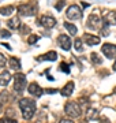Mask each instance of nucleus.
Here are the masks:
<instances>
[{
    "mask_svg": "<svg viewBox=\"0 0 116 123\" xmlns=\"http://www.w3.org/2000/svg\"><path fill=\"white\" fill-rule=\"evenodd\" d=\"M19 108L22 111V116L25 119H31L34 116V112H36V103L31 98H21L19 100Z\"/></svg>",
    "mask_w": 116,
    "mask_h": 123,
    "instance_id": "obj_1",
    "label": "nucleus"
},
{
    "mask_svg": "<svg viewBox=\"0 0 116 123\" xmlns=\"http://www.w3.org/2000/svg\"><path fill=\"white\" fill-rule=\"evenodd\" d=\"M37 12V3L36 1H27L23 3L18 7V14L21 17H30V15H36Z\"/></svg>",
    "mask_w": 116,
    "mask_h": 123,
    "instance_id": "obj_2",
    "label": "nucleus"
},
{
    "mask_svg": "<svg viewBox=\"0 0 116 123\" xmlns=\"http://www.w3.org/2000/svg\"><path fill=\"white\" fill-rule=\"evenodd\" d=\"M64 112L70 118H79L82 111H81V107L78 103H75V101H68L67 104H66V107H64Z\"/></svg>",
    "mask_w": 116,
    "mask_h": 123,
    "instance_id": "obj_3",
    "label": "nucleus"
},
{
    "mask_svg": "<svg viewBox=\"0 0 116 123\" xmlns=\"http://www.w3.org/2000/svg\"><path fill=\"white\" fill-rule=\"evenodd\" d=\"M26 75L22 74V73H18V74H15V77H14V90L18 93H22L23 90H25V88H26Z\"/></svg>",
    "mask_w": 116,
    "mask_h": 123,
    "instance_id": "obj_4",
    "label": "nucleus"
},
{
    "mask_svg": "<svg viewBox=\"0 0 116 123\" xmlns=\"http://www.w3.org/2000/svg\"><path fill=\"white\" fill-rule=\"evenodd\" d=\"M66 15H67V18L71 19V21H78V19L82 18V11H81V8L76 4H72L67 8Z\"/></svg>",
    "mask_w": 116,
    "mask_h": 123,
    "instance_id": "obj_5",
    "label": "nucleus"
},
{
    "mask_svg": "<svg viewBox=\"0 0 116 123\" xmlns=\"http://www.w3.org/2000/svg\"><path fill=\"white\" fill-rule=\"evenodd\" d=\"M101 21H103V19L98 17V14L94 11L92 15H89L86 25H87V27H90V29L96 30V29H100V26H101Z\"/></svg>",
    "mask_w": 116,
    "mask_h": 123,
    "instance_id": "obj_6",
    "label": "nucleus"
},
{
    "mask_svg": "<svg viewBox=\"0 0 116 123\" xmlns=\"http://www.w3.org/2000/svg\"><path fill=\"white\" fill-rule=\"evenodd\" d=\"M101 51H103V53L107 56V59H115L116 57V45L115 44L107 43V44L103 45Z\"/></svg>",
    "mask_w": 116,
    "mask_h": 123,
    "instance_id": "obj_7",
    "label": "nucleus"
},
{
    "mask_svg": "<svg viewBox=\"0 0 116 123\" xmlns=\"http://www.w3.org/2000/svg\"><path fill=\"white\" fill-rule=\"evenodd\" d=\"M38 23H40L41 26L49 29V27H53L56 25V18H53L52 15H42L38 19Z\"/></svg>",
    "mask_w": 116,
    "mask_h": 123,
    "instance_id": "obj_8",
    "label": "nucleus"
},
{
    "mask_svg": "<svg viewBox=\"0 0 116 123\" xmlns=\"http://www.w3.org/2000/svg\"><path fill=\"white\" fill-rule=\"evenodd\" d=\"M58 44H59V47H62L64 51H70V48H71V40H70L68 36L60 34L58 37Z\"/></svg>",
    "mask_w": 116,
    "mask_h": 123,
    "instance_id": "obj_9",
    "label": "nucleus"
},
{
    "mask_svg": "<svg viewBox=\"0 0 116 123\" xmlns=\"http://www.w3.org/2000/svg\"><path fill=\"white\" fill-rule=\"evenodd\" d=\"M82 40H83L87 45H92V47H93V45H98L101 43L100 37H97V36H94V34H90V33H85Z\"/></svg>",
    "mask_w": 116,
    "mask_h": 123,
    "instance_id": "obj_10",
    "label": "nucleus"
},
{
    "mask_svg": "<svg viewBox=\"0 0 116 123\" xmlns=\"http://www.w3.org/2000/svg\"><path fill=\"white\" fill-rule=\"evenodd\" d=\"M104 22L108 25H116V11L113 10L104 11Z\"/></svg>",
    "mask_w": 116,
    "mask_h": 123,
    "instance_id": "obj_11",
    "label": "nucleus"
},
{
    "mask_svg": "<svg viewBox=\"0 0 116 123\" xmlns=\"http://www.w3.org/2000/svg\"><path fill=\"white\" fill-rule=\"evenodd\" d=\"M27 90H29V93H30L31 96H34V97H41L44 94V90H42V89L38 86V84H36V82H31V84L29 85Z\"/></svg>",
    "mask_w": 116,
    "mask_h": 123,
    "instance_id": "obj_12",
    "label": "nucleus"
},
{
    "mask_svg": "<svg viewBox=\"0 0 116 123\" xmlns=\"http://www.w3.org/2000/svg\"><path fill=\"white\" fill-rule=\"evenodd\" d=\"M56 59H58V53L55 52V51H48L46 53H44V55H41V56L37 57V60H40V62H45V60L53 62Z\"/></svg>",
    "mask_w": 116,
    "mask_h": 123,
    "instance_id": "obj_13",
    "label": "nucleus"
},
{
    "mask_svg": "<svg viewBox=\"0 0 116 123\" xmlns=\"http://www.w3.org/2000/svg\"><path fill=\"white\" fill-rule=\"evenodd\" d=\"M72 92H74V82H72V81L67 82V84L62 88V90H60L62 96H64V97H70L72 94Z\"/></svg>",
    "mask_w": 116,
    "mask_h": 123,
    "instance_id": "obj_14",
    "label": "nucleus"
},
{
    "mask_svg": "<svg viewBox=\"0 0 116 123\" xmlns=\"http://www.w3.org/2000/svg\"><path fill=\"white\" fill-rule=\"evenodd\" d=\"M7 26H8L10 29H12V30L19 29V26H21V19H19V17H14V18H11V19H8Z\"/></svg>",
    "mask_w": 116,
    "mask_h": 123,
    "instance_id": "obj_15",
    "label": "nucleus"
},
{
    "mask_svg": "<svg viewBox=\"0 0 116 123\" xmlns=\"http://www.w3.org/2000/svg\"><path fill=\"white\" fill-rule=\"evenodd\" d=\"M10 81H11V74H10L8 71H4V73L0 74V86H6V85H8Z\"/></svg>",
    "mask_w": 116,
    "mask_h": 123,
    "instance_id": "obj_16",
    "label": "nucleus"
},
{
    "mask_svg": "<svg viewBox=\"0 0 116 123\" xmlns=\"http://www.w3.org/2000/svg\"><path fill=\"white\" fill-rule=\"evenodd\" d=\"M8 64L12 70H21V62H19V59H17V57H10Z\"/></svg>",
    "mask_w": 116,
    "mask_h": 123,
    "instance_id": "obj_17",
    "label": "nucleus"
},
{
    "mask_svg": "<svg viewBox=\"0 0 116 123\" xmlns=\"http://www.w3.org/2000/svg\"><path fill=\"white\" fill-rule=\"evenodd\" d=\"M86 118L89 119V120H94V119L98 118V111L96 108H89L87 112H86Z\"/></svg>",
    "mask_w": 116,
    "mask_h": 123,
    "instance_id": "obj_18",
    "label": "nucleus"
},
{
    "mask_svg": "<svg viewBox=\"0 0 116 123\" xmlns=\"http://www.w3.org/2000/svg\"><path fill=\"white\" fill-rule=\"evenodd\" d=\"M64 27H66V29L68 30V33L72 34V36H75L76 33H78L76 26H75V25H72V23H70V22H64Z\"/></svg>",
    "mask_w": 116,
    "mask_h": 123,
    "instance_id": "obj_19",
    "label": "nucleus"
},
{
    "mask_svg": "<svg viewBox=\"0 0 116 123\" xmlns=\"http://www.w3.org/2000/svg\"><path fill=\"white\" fill-rule=\"evenodd\" d=\"M14 6H4V7H0V14L1 15H10L14 12Z\"/></svg>",
    "mask_w": 116,
    "mask_h": 123,
    "instance_id": "obj_20",
    "label": "nucleus"
},
{
    "mask_svg": "<svg viewBox=\"0 0 116 123\" xmlns=\"http://www.w3.org/2000/svg\"><path fill=\"white\" fill-rule=\"evenodd\" d=\"M90 59H92V62H93V64H101L103 63V59L100 57V55L98 53H96V52H93L92 55H90Z\"/></svg>",
    "mask_w": 116,
    "mask_h": 123,
    "instance_id": "obj_21",
    "label": "nucleus"
},
{
    "mask_svg": "<svg viewBox=\"0 0 116 123\" xmlns=\"http://www.w3.org/2000/svg\"><path fill=\"white\" fill-rule=\"evenodd\" d=\"M8 100H10V93L4 90V92L0 94V103L1 104H6V103H8Z\"/></svg>",
    "mask_w": 116,
    "mask_h": 123,
    "instance_id": "obj_22",
    "label": "nucleus"
},
{
    "mask_svg": "<svg viewBox=\"0 0 116 123\" xmlns=\"http://www.w3.org/2000/svg\"><path fill=\"white\" fill-rule=\"evenodd\" d=\"M82 41H83L82 38H75V41H74V47H75V49L78 52L82 51Z\"/></svg>",
    "mask_w": 116,
    "mask_h": 123,
    "instance_id": "obj_23",
    "label": "nucleus"
},
{
    "mask_svg": "<svg viewBox=\"0 0 116 123\" xmlns=\"http://www.w3.org/2000/svg\"><path fill=\"white\" fill-rule=\"evenodd\" d=\"M37 41H38V36H36V34L29 36V38H27V43L29 44H36Z\"/></svg>",
    "mask_w": 116,
    "mask_h": 123,
    "instance_id": "obj_24",
    "label": "nucleus"
},
{
    "mask_svg": "<svg viewBox=\"0 0 116 123\" xmlns=\"http://www.w3.org/2000/svg\"><path fill=\"white\" fill-rule=\"evenodd\" d=\"M0 123H18L17 122V119H12V118H1L0 119Z\"/></svg>",
    "mask_w": 116,
    "mask_h": 123,
    "instance_id": "obj_25",
    "label": "nucleus"
},
{
    "mask_svg": "<svg viewBox=\"0 0 116 123\" xmlns=\"http://www.w3.org/2000/svg\"><path fill=\"white\" fill-rule=\"evenodd\" d=\"M60 68H62L66 74H70V66H68L67 63H64V62H63L62 64H60Z\"/></svg>",
    "mask_w": 116,
    "mask_h": 123,
    "instance_id": "obj_26",
    "label": "nucleus"
},
{
    "mask_svg": "<svg viewBox=\"0 0 116 123\" xmlns=\"http://www.w3.org/2000/svg\"><path fill=\"white\" fill-rule=\"evenodd\" d=\"M108 27H109V25L104 22V23H103V29H101V31H103V36H108V34H109V30H108Z\"/></svg>",
    "mask_w": 116,
    "mask_h": 123,
    "instance_id": "obj_27",
    "label": "nucleus"
},
{
    "mask_svg": "<svg viewBox=\"0 0 116 123\" xmlns=\"http://www.w3.org/2000/svg\"><path fill=\"white\" fill-rule=\"evenodd\" d=\"M10 36H11V33H10L8 30H4V29H1V30H0V37L7 38V37H10Z\"/></svg>",
    "mask_w": 116,
    "mask_h": 123,
    "instance_id": "obj_28",
    "label": "nucleus"
},
{
    "mask_svg": "<svg viewBox=\"0 0 116 123\" xmlns=\"http://www.w3.org/2000/svg\"><path fill=\"white\" fill-rule=\"evenodd\" d=\"M6 63H7L6 57L3 56V53H0V68H1V67H4V66H6Z\"/></svg>",
    "mask_w": 116,
    "mask_h": 123,
    "instance_id": "obj_29",
    "label": "nucleus"
},
{
    "mask_svg": "<svg viewBox=\"0 0 116 123\" xmlns=\"http://www.w3.org/2000/svg\"><path fill=\"white\" fill-rule=\"evenodd\" d=\"M64 4H66V1H64V0H60L58 4L55 6V7H56V10H58V11H60V10H62V7H63Z\"/></svg>",
    "mask_w": 116,
    "mask_h": 123,
    "instance_id": "obj_30",
    "label": "nucleus"
},
{
    "mask_svg": "<svg viewBox=\"0 0 116 123\" xmlns=\"http://www.w3.org/2000/svg\"><path fill=\"white\" fill-rule=\"evenodd\" d=\"M29 31H30V29H29V27H27L26 25H22V29H21V33H22V34H26V33H29Z\"/></svg>",
    "mask_w": 116,
    "mask_h": 123,
    "instance_id": "obj_31",
    "label": "nucleus"
},
{
    "mask_svg": "<svg viewBox=\"0 0 116 123\" xmlns=\"http://www.w3.org/2000/svg\"><path fill=\"white\" fill-rule=\"evenodd\" d=\"M59 123H74V122H72V120H70V119H62Z\"/></svg>",
    "mask_w": 116,
    "mask_h": 123,
    "instance_id": "obj_32",
    "label": "nucleus"
},
{
    "mask_svg": "<svg viewBox=\"0 0 116 123\" xmlns=\"http://www.w3.org/2000/svg\"><path fill=\"white\" fill-rule=\"evenodd\" d=\"M113 70L116 71V62H115V63H113Z\"/></svg>",
    "mask_w": 116,
    "mask_h": 123,
    "instance_id": "obj_33",
    "label": "nucleus"
},
{
    "mask_svg": "<svg viewBox=\"0 0 116 123\" xmlns=\"http://www.w3.org/2000/svg\"><path fill=\"white\" fill-rule=\"evenodd\" d=\"M1 105H3V104H1V103H0V112H1Z\"/></svg>",
    "mask_w": 116,
    "mask_h": 123,
    "instance_id": "obj_34",
    "label": "nucleus"
},
{
    "mask_svg": "<svg viewBox=\"0 0 116 123\" xmlns=\"http://www.w3.org/2000/svg\"><path fill=\"white\" fill-rule=\"evenodd\" d=\"M115 93H116V88H115Z\"/></svg>",
    "mask_w": 116,
    "mask_h": 123,
    "instance_id": "obj_35",
    "label": "nucleus"
}]
</instances>
